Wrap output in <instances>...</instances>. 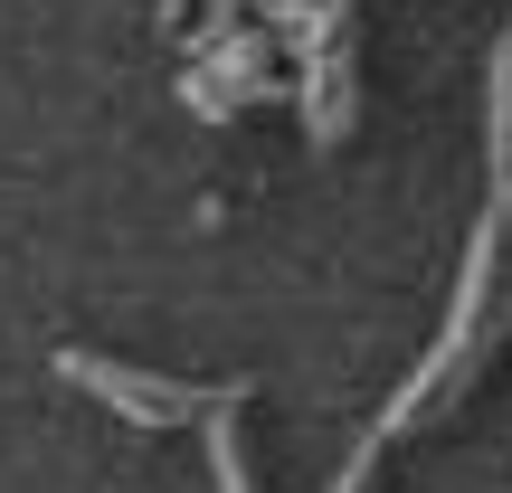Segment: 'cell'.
Masks as SVG:
<instances>
[{
	"label": "cell",
	"instance_id": "cell-1",
	"mask_svg": "<svg viewBox=\"0 0 512 493\" xmlns=\"http://www.w3.org/2000/svg\"><path fill=\"white\" fill-rule=\"evenodd\" d=\"M484 181H494V200H484V228H475V247H465L456 313H446L437 351L418 361V380H408L399 399L361 427V446L342 456L332 493H370V475H380V456H389V437H408L418 418L456 408V389L475 380V361L503 342V323H512V29H494V57H484Z\"/></svg>",
	"mask_w": 512,
	"mask_h": 493
},
{
	"label": "cell",
	"instance_id": "cell-3",
	"mask_svg": "<svg viewBox=\"0 0 512 493\" xmlns=\"http://www.w3.org/2000/svg\"><path fill=\"white\" fill-rule=\"evenodd\" d=\"M200 446H209V484H219V493H247V446H238V408H228V418H209V427H200Z\"/></svg>",
	"mask_w": 512,
	"mask_h": 493
},
{
	"label": "cell",
	"instance_id": "cell-2",
	"mask_svg": "<svg viewBox=\"0 0 512 493\" xmlns=\"http://www.w3.org/2000/svg\"><path fill=\"white\" fill-rule=\"evenodd\" d=\"M57 380H76L86 399H105L114 418H133V427H209V418H228V408H247V380H171V370L105 361V351H86V342L57 351Z\"/></svg>",
	"mask_w": 512,
	"mask_h": 493
}]
</instances>
